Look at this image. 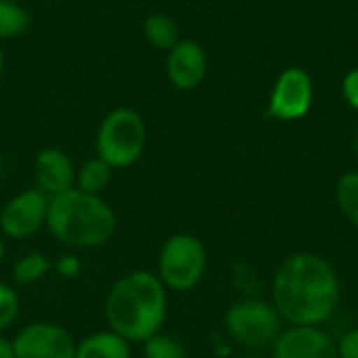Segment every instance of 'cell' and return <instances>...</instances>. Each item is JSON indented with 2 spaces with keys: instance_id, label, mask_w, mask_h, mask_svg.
<instances>
[{
  "instance_id": "1",
  "label": "cell",
  "mask_w": 358,
  "mask_h": 358,
  "mask_svg": "<svg viewBox=\"0 0 358 358\" xmlns=\"http://www.w3.org/2000/svg\"><path fill=\"white\" fill-rule=\"evenodd\" d=\"M275 308L294 325L315 327L327 321L340 302V281L327 260L300 252L289 256L273 281Z\"/></svg>"
},
{
  "instance_id": "2",
  "label": "cell",
  "mask_w": 358,
  "mask_h": 358,
  "mask_svg": "<svg viewBox=\"0 0 358 358\" xmlns=\"http://www.w3.org/2000/svg\"><path fill=\"white\" fill-rule=\"evenodd\" d=\"M166 317L168 289L151 271L138 268L122 275L107 294V325L130 344H143L159 334Z\"/></svg>"
},
{
  "instance_id": "3",
  "label": "cell",
  "mask_w": 358,
  "mask_h": 358,
  "mask_svg": "<svg viewBox=\"0 0 358 358\" xmlns=\"http://www.w3.org/2000/svg\"><path fill=\"white\" fill-rule=\"evenodd\" d=\"M46 229L67 248L94 250L113 239L117 216L101 195H90L73 187L48 199Z\"/></svg>"
},
{
  "instance_id": "4",
  "label": "cell",
  "mask_w": 358,
  "mask_h": 358,
  "mask_svg": "<svg viewBox=\"0 0 358 358\" xmlns=\"http://www.w3.org/2000/svg\"><path fill=\"white\" fill-rule=\"evenodd\" d=\"M147 147V124L136 109H111L99 124L94 149L96 157L107 162L113 170L134 166Z\"/></svg>"
},
{
  "instance_id": "5",
  "label": "cell",
  "mask_w": 358,
  "mask_h": 358,
  "mask_svg": "<svg viewBox=\"0 0 358 358\" xmlns=\"http://www.w3.org/2000/svg\"><path fill=\"white\" fill-rule=\"evenodd\" d=\"M208 254L203 243L191 233H176L164 241L155 275L166 289L189 292L203 279Z\"/></svg>"
},
{
  "instance_id": "6",
  "label": "cell",
  "mask_w": 358,
  "mask_h": 358,
  "mask_svg": "<svg viewBox=\"0 0 358 358\" xmlns=\"http://www.w3.org/2000/svg\"><path fill=\"white\" fill-rule=\"evenodd\" d=\"M229 336L245 348H266L281 336V315L264 300H243L224 317Z\"/></svg>"
},
{
  "instance_id": "7",
  "label": "cell",
  "mask_w": 358,
  "mask_h": 358,
  "mask_svg": "<svg viewBox=\"0 0 358 358\" xmlns=\"http://www.w3.org/2000/svg\"><path fill=\"white\" fill-rule=\"evenodd\" d=\"M48 197L38 189H25L10 197L0 210V235L29 239L46 227Z\"/></svg>"
},
{
  "instance_id": "8",
  "label": "cell",
  "mask_w": 358,
  "mask_h": 358,
  "mask_svg": "<svg viewBox=\"0 0 358 358\" xmlns=\"http://www.w3.org/2000/svg\"><path fill=\"white\" fill-rule=\"evenodd\" d=\"M13 350L15 358H73L76 340L65 327L38 321L15 336Z\"/></svg>"
},
{
  "instance_id": "9",
  "label": "cell",
  "mask_w": 358,
  "mask_h": 358,
  "mask_svg": "<svg viewBox=\"0 0 358 358\" xmlns=\"http://www.w3.org/2000/svg\"><path fill=\"white\" fill-rule=\"evenodd\" d=\"M313 105V80L306 69L289 67L285 69L271 92L268 115L289 122L300 120L310 111Z\"/></svg>"
},
{
  "instance_id": "10",
  "label": "cell",
  "mask_w": 358,
  "mask_h": 358,
  "mask_svg": "<svg viewBox=\"0 0 358 358\" xmlns=\"http://www.w3.org/2000/svg\"><path fill=\"white\" fill-rule=\"evenodd\" d=\"M208 73V57L199 42L195 40H178L166 59V76L170 84L178 90L197 88Z\"/></svg>"
},
{
  "instance_id": "11",
  "label": "cell",
  "mask_w": 358,
  "mask_h": 358,
  "mask_svg": "<svg viewBox=\"0 0 358 358\" xmlns=\"http://www.w3.org/2000/svg\"><path fill=\"white\" fill-rule=\"evenodd\" d=\"M76 166L71 157L59 147L42 149L34 159V178L36 189L42 191L48 199L61 195L76 187Z\"/></svg>"
},
{
  "instance_id": "12",
  "label": "cell",
  "mask_w": 358,
  "mask_h": 358,
  "mask_svg": "<svg viewBox=\"0 0 358 358\" xmlns=\"http://www.w3.org/2000/svg\"><path fill=\"white\" fill-rule=\"evenodd\" d=\"M275 358H340L331 338L308 325H296L275 342Z\"/></svg>"
},
{
  "instance_id": "13",
  "label": "cell",
  "mask_w": 358,
  "mask_h": 358,
  "mask_svg": "<svg viewBox=\"0 0 358 358\" xmlns=\"http://www.w3.org/2000/svg\"><path fill=\"white\" fill-rule=\"evenodd\" d=\"M130 342L117 336L115 331H96L76 342L73 358H130Z\"/></svg>"
},
{
  "instance_id": "14",
  "label": "cell",
  "mask_w": 358,
  "mask_h": 358,
  "mask_svg": "<svg viewBox=\"0 0 358 358\" xmlns=\"http://www.w3.org/2000/svg\"><path fill=\"white\" fill-rule=\"evenodd\" d=\"M143 36L151 46L159 50H170L180 40V29H178V23L170 15L151 13L143 21Z\"/></svg>"
},
{
  "instance_id": "15",
  "label": "cell",
  "mask_w": 358,
  "mask_h": 358,
  "mask_svg": "<svg viewBox=\"0 0 358 358\" xmlns=\"http://www.w3.org/2000/svg\"><path fill=\"white\" fill-rule=\"evenodd\" d=\"M111 176L113 168L101 157H92L76 170V189L90 195H101V191L109 187Z\"/></svg>"
},
{
  "instance_id": "16",
  "label": "cell",
  "mask_w": 358,
  "mask_h": 358,
  "mask_svg": "<svg viewBox=\"0 0 358 358\" xmlns=\"http://www.w3.org/2000/svg\"><path fill=\"white\" fill-rule=\"evenodd\" d=\"M52 268L50 260L42 252H29L21 256L13 266V279L19 285H31L46 277V273Z\"/></svg>"
},
{
  "instance_id": "17",
  "label": "cell",
  "mask_w": 358,
  "mask_h": 358,
  "mask_svg": "<svg viewBox=\"0 0 358 358\" xmlns=\"http://www.w3.org/2000/svg\"><path fill=\"white\" fill-rule=\"evenodd\" d=\"M31 17L19 2H0V40H13L29 29Z\"/></svg>"
},
{
  "instance_id": "18",
  "label": "cell",
  "mask_w": 358,
  "mask_h": 358,
  "mask_svg": "<svg viewBox=\"0 0 358 358\" xmlns=\"http://www.w3.org/2000/svg\"><path fill=\"white\" fill-rule=\"evenodd\" d=\"M336 199L342 214L358 227V172H346L336 187Z\"/></svg>"
},
{
  "instance_id": "19",
  "label": "cell",
  "mask_w": 358,
  "mask_h": 358,
  "mask_svg": "<svg viewBox=\"0 0 358 358\" xmlns=\"http://www.w3.org/2000/svg\"><path fill=\"white\" fill-rule=\"evenodd\" d=\"M143 355L145 358H187V350L176 338L159 331L143 342Z\"/></svg>"
},
{
  "instance_id": "20",
  "label": "cell",
  "mask_w": 358,
  "mask_h": 358,
  "mask_svg": "<svg viewBox=\"0 0 358 358\" xmlns=\"http://www.w3.org/2000/svg\"><path fill=\"white\" fill-rule=\"evenodd\" d=\"M19 308H21V300H19L17 289L0 281V334L17 321Z\"/></svg>"
},
{
  "instance_id": "21",
  "label": "cell",
  "mask_w": 358,
  "mask_h": 358,
  "mask_svg": "<svg viewBox=\"0 0 358 358\" xmlns=\"http://www.w3.org/2000/svg\"><path fill=\"white\" fill-rule=\"evenodd\" d=\"M52 268H55L57 275L63 277V279H76V277L82 273V260H80L76 254H65V256H61V258L52 264Z\"/></svg>"
},
{
  "instance_id": "22",
  "label": "cell",
  "mask_w": 358,
  "mask_h": 358,
  "mask_svg": "<svg viewBox=\"0 0 358 358\" xmlns=\"http://www.w3.org/2000/svg\"><path fill=\"white\" fill-rule=\"evenodd\" d=\"M344 96L350 107L358 109V69H350L344 78Z\"/></svg>"
},
{
  "instance_id": "23",
  "label": "cell",
  "mask_w": 358,
  "mask_h": 358,
  "mask_svg": "<svg viewBox=\"0 0 358 358\" xmlns=\"http://www.w3.org/2000/svg\"><path fill=\"white\" fill-rule=\"evenodd\" d=\"M338 355L340 358H358V329L348 331L338 346Z\"/></svg>"
},
{
  "instance_id": "24",
  "label": "cell",
  "mask_w": 358,
  "mask_h": 358,
  "mask_svg": "<svg viewBox=\"0 0 358 358\" xmlns=\"http://www.w3.org/2000/svg\"><path fill=\"white\" fill-rule=\"evenodd\" d=\"M0 358H15L13 340H6L2 334H0Z\"/></svg>"
},
{
  "instance_id": "25",
  "label": "cell",
  "mask_w": 358,
  "mask_h": 358,
  "mask_svg": "<svg viewBox=\"0 0 358 358\" xmlns=\"http://www.w3.org/2000/svg\"><path fill=\"white\" fill-rule=\"evenodd\" d=\"M4 254H6V248H4V237L0 235V264H2V260H4Z\"/></svg>"
},
{
  "instance_id": "26",
  "label": "cell",
  "mask_w": 358,
  "mask_h": 358,
  "mask_svg": "<svg viewBox=\"0 0 358 358\" xmlns=\"http://www.w3.org/2000/svg\"><path fill=\"white\" fill-rule=\"evenodd\" d=\"M2 73H4V52L0 48V80H2Z\"/></svg>"
},
{
  "instance_id": "27",
  "label": "cell",
  "mask_w": 358,
  "mask_h": 358,
  "mask_svg": "<svg viewBox=\"0 0 358 358\" xmlns=\"http://www.w3.org/2000/svg\"><path fill=\"white\" fill-rule=\"evenodd\" d=\"M355 153H357V159H358V130H357V136H355Z\"/></svg>"
},
{
  "instance_id": "28",
  "label": "cell",
  "mask_w": 358,
  "mask_h": 358,
  "mask_svg": "<svg viewBox=\"0 0 358 358\" xmlns=\"http://www.w3.org/2000/svg\"><path fill=\"white\" fill-rule=\"evenodd\" d=\"M0 2H19V0H0Z\"/></svg>"
}]
</instances>
